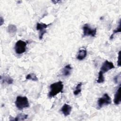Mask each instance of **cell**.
<instances>
[{"mask_svg":"<svg viewBox=\"0 0 121 121\" xmlns=\"http://www.w3.org/2000/svg\"><path fill=\"white\" fill-rule=\"evenodd\" d=\"M50 91L48 93V96L50 98L54 97L60 92H62L63 84L62 81H58L52 84L50 86Z\"/></svg>","mask_w":121,"mask_h":121,"instance_id":"1","label":"cell"},{"mask_svg":"<svg viewBox=\"0 0 121 121\" xmlns=\"http://www.w3.org/2000/svg\"><path fill=\"white\" fill-rule=\"evenodd\" d=\"M15 103L17 108L19 110H22L29 106V103L26 96H17Z\"/></svg>","mask_w":121,"mask_h":121,"instance_id":"2","label":"cell"},{"mask_svg":"<svg viewBox=\"0 0 121 121\" xmlns=\"http://www.w3.org/2000/svg\"><path fill=\"white\" fill-rule=\"evenodd\" d=\"M26 42L21 40H19L16 42L14 46V49L17 54H21L26 51Z\"/></svg>","mask_w":121,"mask_h":121,"instance_id":"3","label":"cell"},{"mask_svg":"<svg viewBox=\"0 0 121 121\" xmlns=\"http://www.w3.org/2000/svg\"><path fill=\"white\" fill-rule=\"evenodd\" d=\"M83 36H91L95 37L96 33V28H91L88 24H85L83 26Z\"/></svg>","mask_w":121,"mask_h":121,"instance_id":"4","label":"cell"},{"mask_svg":"<svg viewBox=\"0 0 121 121\" xmlns=\"http://www.w3.org/2000/svg\"><path fill=\"white\" fill-rule=\"evenodd\" d=\"M111 104V99L109 95L105 93L103 96L100 98L97 101L98 106L99 108H102L104 105H108Z\"/></svg>","mask_w":121,"mask_h":121,"instance_id":"5","label":"cell"},{"mask_svg":"<svg viewBox=\"0 0 121 121\" xmlns=\"http://www.w3.org/2000/svg\"><path fill=\"white\" fill-rule=\"evenodd\" d=\"M50 24H46L45 23H37L36 24V30L39 31V38L40 40H41L44 34L46 33V31L45 29L50 25Z\"/></svg>","mask_w":121,"mask_h":121,"instance_id":"6","label":"cell"},{"mask_svg":"<svg viewBox=\"0 0 121 121\" xmlns=\"http://www.w3.org/2000/svg\"><path fill=\"white\" fill-rule=\"evenodd\" d=\"M115 68L112 62L109 61L107 60H106L102 64L100 71H101L104 74L105 72H107L109 70L114 69Z\"/></svg>","mask_w":121,"mask_h":121,"instance_id":"7","label":"cell"},{"mask_svg":"<svg viewBox=\"0 0 121 121\" xmlns=\"http://www.w3.org/2000/svg\"><path fill=\"white\" fill-rule=\"evenodd\" d=\"M71 106L67 104H65L61 108V111L65 116H67L69 115L71 112Z\"/></svg>","mask_w":121,"mask_h":121,"instance_id":"8","label":"cell"},{"mask_svg":"<svg viewBox=\"0 0 121 121\" xmlns=\"http://www.w3.org/2000/svg\"><path fill=\"white\" fill-rule=\"evenodd\" d=\"M87 51L85 49H81L79 50L77 56V59L79 60H84L86 56Z\"/></svg>","mask_w":121,"mask_h":121,"instance_id":"9","label":"cell"},{"mask_svg":"<svg viewBox=\"0 0 121 121\" xmlns=\"http://www.w3.org/2000/svg\"><path fill=\"white\" fill-rule=\"evenodd\" d=\"M120 88H121V85H119L115 94L114 95V103L116 105H118L120 104L121 102V95H120Z\"/></svg>","mask_w":121,"mask_h":121,"instance_id":"10","label":"cell"},{"mask_svg":"<svg viewBox=\"0 0 121 121\" xmlns=\"http://www.w3.org/2000/svg\"><path fill=\"white\" fill-rule=\"evenodd\" d=\"M72 67L70 64H68L66 65L62 69V74L65 77H67L70 74L71 71L72 70Z\"/></svg>","mask_w":121,"mask_h":121,"instance_id":"11","label":"cell"},{"mask_svg":"<svg viewBox=\"0 0 121 121\" xmlns=\"http://www.w3.org/2000/svg\"><path fill=\"white\" fill-rule=\"evenodd\" d=\"M28 117V115L23 113H19L17 115L16 117H15L14 119H11L10 121H24L27 119Z\"/></svg>","mask_w":121,"mask_h":121,"instance_id":"12","label":"cell"},{"mask_svg":"<svg viewBox=\"0 0 121 121\" xmlns=\"http://www.w3.org/2000/svg\"><path fill=\"white\" fill-rule=\"evenodd\" d=\"M1 81L2 83H4V82H6L8 84H11L13 82V79L9 76H3V77L1 76Z\"/></svg>","mask_w":121,"mask_h":121,"instance_id":"13","label":"cell"},{"mask_svg":"<svg viewBox=\"0 0 121 121\" xmlns=\"http://www.w3.org/2000/svg\"><path fill=\"white\" fill-rule=\"evenodd\" d=\"M7 30H8V32L10 34H15L17 31V28L15 25L10 24L8 26Z\"/></svg>","mask_w":121,"mask_h":121,"instance_id":"14","label":"cell"},{"mask_svg":"<svg viewBox=\"0 0 121 121\" xmlns=\"http://www.w3.org/2000/svg\"><path fill=\"white\" fill-rule=\"evenodd\" d=\"M82 85V83L81 82L79 83L76 86L75 89L73 91V94L75 95H77L79 94L80 93L81 91V86Z\"/></svg>","mask_w":121,"mask_h":121,"instance_id":"15","label":"cell"},{"mask_svg":"<svg viewBox=\"0 0 121 121\" xmlns=\"http://www.w3.org/2000/svg\"><path fill=\"white\" fill-rule=\"evenodd\" d=\"M26 79H29V80H32L34 81H36L38 80V78H37L36 75L34 73H31L30 74H28V75H26Z\"/></svg>","mask_w":121,"mask_h":121,"instance_id":"16","label":"cell"},{"mask_svg":"<svg viewBox=\"0 0 121 121\" xmlns=\"http://www.w3.org/2000/svg\"><path fill=\"white\" fill-rule=\"evenodd\" d=\"M104 81V73L100 70L98 73V78L96 80L97 83H102Z\"/></svg>","mask_w":121,"mask_h":121,"instance_id":"17","label":"cell"},{"mask_svg":"<svg viewBox=\"0 0 121 121\" xmlns=\"http://www.w3.org/2000/svg\"><path fill=\"white\" fill-rule=\"evenodd\" d=\"M121 20H120L119 23V26H118V27L116 28V29H115V30H113L112 34V35H111V36H110V40H112V39H113L114 35L115 34L117 33H120V32H121Z\"/></svg>","mask_w":121,"mask_h":121,"instance_id":"18","label":"cell"},{"mask_svg":"<svg viewBox=\"0 0 121 121\" xmlns=\"http://www.w3.org/2000/svg\"><path fill=\"white\" fill-rule=\"evenodd\" d=\"M121 51H119L118 53V60H117V64L120 67L121 66Z\"/></svg>","mask_w":121,"mask_h":121,"instance_id":"19","label":"cell"},{"mask_svg":"<svg viewBox=\"0 0 121 121\" xmlns=\"http://www.w3.org/2000/svg\"><path fill=\"white\" fill-rule=\"evenodd\" d=\"M120 75H121V73H120L119 75H116L113 78V80L114 81V82L115 83H117L118 82V80H119V78H120Z\"/></svg>","mask_w":121,"mask_h":121,"instance_id":"20","label":"cell"},{"mask_svg":"<svg viewBox=\"0 0 121 121\" xmlns=\"http://www.w3.org/2000/svg\"><path fill=\"white\" fill-rule=\"evenodd\" d=\"M4 22V19L3 18V17H0V25L2 26Z\"/></svg>","mask_w":121,"mask_h":121,"instance_id":"21","label":"cell"}]
</instances>
